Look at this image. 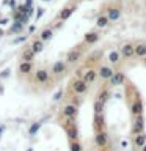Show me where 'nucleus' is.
<instances>
[{
	"label": "nucleus",
	"mask_w": 146,
	"mask_h": 151,
	"mask_svg": "<svg viewBox=\"0 0 146 151\" xmlns=\"http://www.w3.org/2000/svg\"><path fill=\"white\" fill-rule=\"evenodd\" d=\"M134 143H135L137 148H141V146L146 143V135L143 134V132H141V134H137L135 139H134Z\"/></svg>",
	"instance_id": "1"
},
{
	"label": "nucleus",
	"mask_w": 146,
	"mask_h": 151,
	"mask_svg": "<svg viewBox=\"0 0 146 151\" xmlns=\"http://www.w3.org/2000/svg\"><path fill=\"white\" fill-rule=\"evenodd\" d=\"M141 151H146V143H145L143 146H141Z\"/></svg>",
	"instance_id": "2"
}]
</instances>
